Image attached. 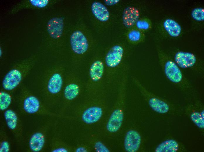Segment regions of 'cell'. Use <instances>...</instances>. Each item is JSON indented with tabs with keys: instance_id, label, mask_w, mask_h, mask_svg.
<instances>
[{
	"instance_id": "6",
	"label": "cell",
	"mask_w": 204,
	"mask_h": 152,
	"mask_svg": "<svg viewBox=\"0 0 204 152\" xmlns=\"http://www.w3.org/2000/svg\"><path fill=\"white\" fill-rule=\"evenodd\" d=\"M106 83L104 64L97 59L91 64L85 83V96L95 97L106 96Z\"/></svg>"
},
{
	"instance_id": "16",
	"label": "cell",
	"mask_w": 204,
	"mask_h": 152,
	"mask_svg": "<svg viewBox=\"0 0 204 152\" xmlns=\"http://www.w3.org/2000/svg\"><path fill=\"white\" fill-rule=\"evenodd\" d=\"M140 12L137 8L133 6L126 7L124 10L122 20L124 26L130 28L133 27L139 20Z\"/></svg>"
},
{
	"instance_id": "26",
	"label": "cell",
	"mask_w": 204,
	"mask_h": 152,
	"mask_svg": "<svg viewBox=\"0 0 204 152\" xmlns=\"http://www.w3.org/2000/svg\"><path fill=\"white\" fill-rule=\"evenodd\" d=\"M93 151L89 145L87 144H81L73 147V152H89Z\"/></svg>"
},
{
	"instance_id": "1",
	"label": "cell",
	"mask_w": 204,
	"mask_h": 152,
	"mask_svg": "<svg viewBox=\"0 0 204 152\" xmlns=\"http://www.w3.org/2000/svg\"><path fill=\"white\" fill-rule=\"evenodd\" d=\"M70 108L72 118L90 127H101L110 109L106 96L95 97L85 96Z\"/></svg>"
},
{
	"instance_id": "23",
	"label": "cell",
	"mask_w": 204,
	"mask_h": 152,
	"mask_svg": "<svg viewBox=\"0 0 204 152\" xmlns=\"http://www.w3.org/2000/svg\"><path fill=\"white\" fill-rule=\"evenodd\" d=\"M128 38L130 42L132 44H139L143 40V34L139 30L134 29L128 33Z\"/></svg>"
},
{
	"instance_id": "22",
	"label": "cell",
	"mask_w": 204,
	"mask_h": 152,
	"mask_svg": "<svg viewBox=\"0 0 204 152\" xmlns=\"http://www.w3.org/2000/svg\"><path fill=\"white\" fill-rule=\"evenodd\" d=\"M4 117L8 127L11 130L14 129L17 122V118L15 113L11 110H7L4 113Z\"/></svg>"
},
{
	"instance_id": "14",
	"label": "cell",
	"mask_w": 204,
	"mask_h": 152,
	"mask_svg": "<svg viewBox=\"0 0 204 152\" xmlns=\"http://www.w3.org/2000/svg\"><path fill=\"white\" fill-rule=\"evenodd\" d=\"M23 96L21 99L22 105L27 113L33 114L37 112L41 107L40 102L35 96L32 95L24 88L23 89Z\"/></svg>"
},
{
	"instance_id": "8",
	"label": "cell",
	"mask_w": 204,
	"mask_h": 152,
	"mask_svg": "<svg viewBox=\"0 0 204 152\" xmlns=\"http://www.w3.org/2000/svg\"><path fill=\"white\" fill-rule=\"evenodd\" d=\"M34 58L22 61L13 66L5 75L2 85L5 90L11 91L18 86L28 75L35 64Z\"/></svg>"
},
{
	"instance_id": "25",
	"label": "cell",
	"mask_w": 204,
	"mask_h": 152,
	"mask_svg": "<svg viewBox=\"0 0 204 152\" xmlns=\"http://www.w3.org/2000/svg\"><path fill=\"white\" fill-rule=\"evenodd\" d=\"M191 16L195 20L199 22L204 20V9L202 8L197 7L194 8L191 11Z\"/></svg>"
},
{
	"instance_id": "30",
	"label": "cell",
	"mask_w": 204,
	"mask_h": 152,
	"mask_svg": "<svg viewBox=\"0 0 204 152\" xmlns=\"http://www.w3.org/2000/svg\"><path fill=\"white\" fill-rule=\"evenodd\" d=\"M119 1V0H105L104 2L106 5L110 6L118 4Z\"/></svg>"
},
{
	"instance_id": "24",
	"label": "cell",
	"mask_w": 204,
	"mask_h": 152,
	"mask_svg": "<svg viewBox=\"0 0 204 152\" xmlns=\"http://www.w3.org/2000/svg\"><path fill=\"white\" fill-rule=\"evenodd\" d=\"M11 97L7 92L1 91L0 93V109L1 110L6 109L11 104Z\"/></svg>"
},
{
	"instance_id": "15",
	"label": "cell",
	"mask_w": 204,
	"mask_h": 152,
	"mask_svg": "<svg viewBox=\"0 0 204 152\" xmlns=\"http://www.w3.org/2000/svg\"><path fill=\"white\" fill-rule=\"evenodd\" d=\"M186 151L184 146L176 140L169 139L159 143L154 150L155 152H181Z\"/></svg>"
},
{
	"instance_id": "2",
	"label": "cell",
	"mask_w": 204,
	"mask_h": 152,
	"mask_svg": "<svg viewBox=\"0 0 204 152\" xmlns=\"http://www.w3.org/2000/svg\"><path fill=\"white\" fill-rule=\"evenodd\" d=\"M128 70L125 68L118 85L117 98L101 127L100 131L107 136H113L121 129L124 120Z\"/></svg>"
},
{
	"instance_id": "7",
	"label": "cell",
	"mask_w": 204,
	"mask_h": 152,
	"mask_svg": "<svg viewBox=\"0 0 204 152\" xmlns=\"http://www.w3.org/2000/svg\"><path fill=\"white\" fill-rule=\"evenodd\" d=\"M85 95V83L76 71L66 72L62 97L63 109L70 108Z\"/></svg>"
},
{
	"instance_id": "10",
	"label": "cell",
	"mask_w": 204,
	"mask_h": 152,
	"mask_svg": "<svg viewBox=\"0 0 204 152\" xmlns=\"http://www.w3.org/2000/svg\"><path fill=\"white\" fill-rule=\"evenodd\" d=\"M173 59L181 69H189L199 74L203 73L202 63L192 53L177 51L174 54Z\"/></svg>"
},
{
	"instance_id": "20",
	"label": "cell",
	"mask_w": 204,
	"mask_h": 152,
	"mask_svg": "<svg viewBox=\"0 0 204 152\" xmlns=\"http://www.w3.org/2000/svg\"><path fill=\"white\" fill-rule=\"evenodd\" d=\"M87 144L92 148L93 151L97 152H109L110 150L108 146L97 135H93L87 139Z\"/></svg>"
},
{
	"instance_id": "19",
	"label": "cell",
	"mask_w": 204,
	"mask_h": 152,
	"mask_svg": "<svg viewBox=\"0 0 204 152\" xmlns=\"http://www.w3.org/2000/svg\"><path fill=\"white\" fill-rule=\"evenodd\" d=\"M91 9L95 17L102 22L107 21L109 19L110 14L107 8L102 3L95 1L92 4Z\"/></svg>"
},
{
	"instance_id": "17",
	"label": "cell",
	"mask_w": 204,
	"mask_h": 152,
	"mask_svg": "<svg viewBox=\"0 0 204 152\" xmlns=\"http://www.w3.org/2000/svg\"><path fill=\"white\" fill-rule=\"evenodd\" d=\"M63 25V19L62 18H53L47 23V32L52 38L55 39L59 38L62 34Z\"/></svg>"
},
{
	"instance_id": "12",
	"label": "cell",
	"mask_w": 204,
	"mask_h": 152,
	"mask_svg": "<svg viewBox=\"0 0 204 152\" xmlns=\"http://www.w3.org/2000/svg\"><path fill=\"white\" fill-rule=\"evenodd\" d=\"M70 42L73 52L78 55L85 53L88 50L89 45L85 35L81 31H76L71 36Z\"/></svg>"
},
{
	"instance_id": "4",
	"label": "cell",
	"mask_w": 204,
	"mask_h": 152,
	"mask_svg": "<svg viewBox=\"0 0 204 152\" xmlns=\"http://www.w3.org/2000/svg\"><path fill=\"white\" fill-rule=\"evenodd\" d=\"M66 72L60 66L52 68L45 71L42 81L48 104H56L62 98Z\"/></svg>"
},
{
	"instance_id": "18",
	"label": "cell",
	"mask_w": 204,
	"mask_h": 152,
	"mask_svg": "<svg viewBox=\"0 0 204 152\" xmlns=\"http://www.w3.org/2000/svg\"><path fill=\"white\" fill-rule=\"evenodd\" d=\"M163 26L166 32L171 37H178L181 33V26L178 22L173 19H166L163 22Z\"/></svg>"
},
{
	"instance_id": "11",
	"label": "cell",
	"mask_w": 204,
	"mask_h": 152,
	"mask_svg": "<svg viewBox=\"0 0 204 152\" xmlns=\"http://www.w3.org/2000/svg\"><path fill=\"white\" fill-rule=\"evenodd\" d=\"M186 113L198 128H204V108L203 103L196 100L193 103L188 104L186 107Z\"/></svg>"
},
{
	"instance_id": "21",
	"label": "cell",
	"mask_w": 204,
	"mask_h": 152,
	"mask_svg": "<svg viewBox=\"0 0 204 152\" xmlns=\"http://www.w3.org/2000/svg\"><path fill=\"white\" fill-rule=\"evenodd\" d=\"M45 141L44 137L42 133L40 132L35 133L31 136L29 141L30 149L33 152L40 151L44 146Z\"/></svg>"
},
{
	"instance_id": "9",
	"label": "cell",
	"mask_w": 204,
	"mask_h": 152,
	"mask_svg": "<svg viewBox=\"0 0 204 152\" xmlns=\"http://www.w3.org/2000/svg\"><path fill=\"white\" fill-rule=\"evenodd\" d=\"M131 79L144 99L153 111L159 113L165 114L173 109L172 104L149 91L136 77L132 76Z\"/></svg>"
},
{
	"instance_id": "5",
	"label": "cell",
	"mask_w": 204,
	"mask_h": 152,
	"mask_svg": "<svg viewBox=\"0 0 204 152\" xmlns=\"http://www.w3.org/2000/svg\"><path fill=\"white\" fill-rule=\"evenodd\" d=\"M124 53L123 47L118 44L111 47L106 54L104 64L108 87L119 84L125 68L121 67Z\"/></svg>"
},
{
	"instance_id": "13",
	"label": "cell",
	"mask_w": 204,
	"mask_h": 152,
	"mask_svg": "<svg viewBox=\"0 0 204 152\" xmlns=\"http://www.w3.org/2000/svg\"><path fill=\"white\" fill-rule=\"evenodd\" d=\"M142 143L141 135L137 130L130 129L126 132L124 141V148L126 152H136L138 151Z\"/></svg>"
},
{
	"instance_id": "29",
	"label": "cell",
	"mask_w": 204,
	"mask_h": 152,
	"mask_svg": "<svg viewBox=\"0 0 204 152\" xmlns=\"http://www.w3.org/2000/svg\"><path fill=\"white\" fill-rule=\"evenodd\" d=\"M9 145L8 143L6 141H4L1 144L0 152H8L9 151Z\"/></svg>"
},
{
	"instance_id": "3",
	"label": "cell",
	"mask_w": 204,
	"mask_h": 152,
	"mask_svg": "<svg viewBox=\"0 0 204 152\" xmlns=\"http://www.w3.org/2000/svg\"><path fill=\"white\" fill-rule=\"evenodd\" d=\"M160 65L167 79L185 94H190L192 86L171 57L159 47L157 48Z\"/></svg>"
},
{
	"instance_id": "27",
	"label": "cell",
	"mask_w": 204,
	"mask_h": 152,
	"mask_svg": "<svg viewBox=\"0 0 204 152\" xmlns=\"http://www.w3.org/2000/svg\"><path fill=\"white\" fill-rule=\"evenodd\" d=\"M135 24L139 30H147L149 29L150 27V23L145 19L139 20Z\"/></svg>"
},
{
	"instance_id": "28",
	"label": "cell",
	"mask_w": 204,
	"mask_h": 152,
	"mask_svg": "<svg viewBox=\"0 0 204 152\" xmlns=\"http://www.w3.org/2000/svg\"><path fill=\"white\" fill-rule=\"evenodd\" d=\"M30 2L33 6L38 8H43L45 6L48 4V0H30Z\"/></svg>"
}]
</instances>
